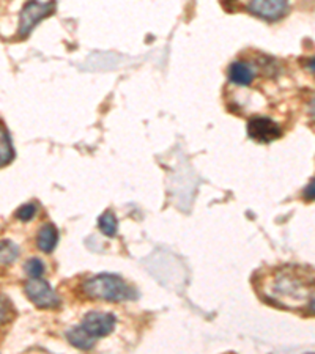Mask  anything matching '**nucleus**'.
<instances>
[{"label": "nucleus", "instance_id": "1", "mask_svg": "<svg viewBox=\"0 0 315 354\" xmlns=\"http://www.w3.org/2000/svg\"><path fill=\"white\" fill-rule=\"evenodd\" d=\"M271 294H273V298H270L271 303H282L281 307L290 309L292 303L298 305L312 296V277L307 279L301 276L295 268H287L275 276Z\"/></svg>", "mask_w": 315, "mask_h": 354}, {"label": "nucleus", "instance_id": "2", "mask_svg": "<svg viewBox=\"0 0 315 354\" xmlns=\"http://www.w3.org/2000/svg\"><path fill=\"white\" fill-rule=\"evenodd\" d=\"M84 293L92 299H101L109 303H121L136 299L135 288L117 274H98L87 279L82 285Z\"/></svg>", "mask_w": 315, "mask_h": 354}, {"label": "nucleus", "instance_id": "3", "mask_svg": "<svg viewBox=\"0 0 315 354\" xmlns=\"http://www.w3.org/2000/svg\"><path fill=\"white\" fill-rule=\"evenodd\" d=\"M54 10H56L54 0H49V2H46V3H41V2H38V0H29V2L24 5L23 12H21V23H19L18 35L21 36V38L29 36L30 32L35 29V25L41 23V21L47 18L49 14L54 13Z\"/></svg>", "mask_w": 315, "mask_h": 354}, {"label": "nucleus", "instance_id": "4", "mask_svg": "<svg viewBox=\"0 0 315 354\" xmlns=\"http://www.w3.org/2000/svg\"><path fill=\"white\" fill-rule=\"evenodd\" d=\"M24 290L30 301L40 309H57L62 303L49 283L43 281L41 277L30 279L25 283Z\"/></svg>", "mask_w": 315, "mask_h": 354}, {"label": "nucleus", "instance_id": "5", "mask_svg": "<svg viewBox=\"0 0 315 354\" xmlns=\"http://www.w3.org/2000/svg\"><path fill=\"white\" fill-rule=\"evenodd\" d=\"M248 136L255 142L270 143L282 137V128L268 117H255L248 123Z\"/></svg>", "mask_w": 315, "mask_h": 354}, {"label": "nucleus", "instance_id": "6", "mask_svg": "<svg viewBox=\"0 0 315 354\" xmlns=\"http://www.w3.org/2000/svg\"><path fill=\"white\" fill-rule=\"evenodd\" d=\"M117 320L112 314L104 312H89L82 320V328L90 335L98 339V337H108L115 329Z\"/></svg>", "mask_w": 315, "mask_h": 354}, {"label": "nucleus", "instance_id": "7", "mask_svg": "<svg viewBox=\"0 0 315 354\" xmlns=\"http://www.w3.org/2000/svg\"><path fill=\"white\" fill-rule=\"evenodd\" d=\"M288 10V0H250L249 12L265 21H279Z\"/></svg>", "mask_w": 315, "mask_h": 354}, {"label": "nucleus", "instance_id": "8", "mask_svg": "<svg viewBox=\"0 0 315 354\" xmlns=\"http://www.w3.org/2000/svg\"><path fill=\"white\" fill-rule=\"evenodd\" d=\"M229 78L233 84L242 85V87H249L254 82V69L250 68L249 63L246 62H233L229 67Z\"/></svg>", "mask_w": 315, "mask_h": 354}, {"label": "nucleus", "instance_id": "9", "mask_svg": "<svg viewBox=\"0 0 315 354\" xmlns=\"http://www.w3.org/2000/svg\"><path fill=\"white\" fill-rule=\"evenodd\" d=\"M57 243H58V230L56 225L52 224L43 225L38 232V236H36V246H38V249L41 252H45V254H51V252L56 249Z\"/></svg>", "mask_w": 315, "mask_h": 354}, {"label": "nucleus", "instance_id": "10", "mask_svg": "<svg viewBox=\"0 0 315 354\" xmlns=\"http://www.w3.org/2000/svg\"><path fill=\"white\" fill-rule=\"evenodd\" d=\"M67 340L78 350H92L95 346V337H92L82 326H74L67 331Z\"/></svg>", "mask_w": 315, "mask_h": 354}, {"label": "nucleus", "instance_id": "11", "mask_svg": "<svg viewBox=\"0 0 315 354\" xmlns=\"http://www.w3.org/2000/svg\"><path fill=\"white\" fill-rule=\"evenodd\" d=\"M14 158V150L12 141H10V134L5 128L0 125V167L5 164L12 163Z\"/></svg>", "mask_w": 315, "mask_h": 354}, {"label": "nucleus", "instance_id": "12", "mask_svg": "<svg viewBox=\"0 0 315 354\" xmlns=\"http://www.w3.org/2000/svg\"><path fill=\"white\" fill-rule=\"evenodd\" d=\"M19 257V248L13 241L2 239L0 241V265H10Z\"/></svg>", "mask_w": 315, "mask_h": 354}, {"label": "nucleus", "instance_id": "13", "mask_svg": "<svg viewBox=\"0 0 315 354\" xmlns=\"http://www.w3.org/2000/svg\"><path fill=\"white\" fill-rule=\"evenodd\" d=\"M98 227L101 230V233L109 236V238H112V236L117 235V228H119V224H117V217L115 214L112 211H106L103 216H101L98 219Z\"/></svg>", "mask_w": 315, "mask_h": 354}, {"label": "nucleus", "instance_id": "14", "mask_svg": "<svg viewBox=\"0 0 315 354\" xmlns=\"http://www.w3.org/2000/svg\"><path fill=\"white\" fill-rule=\"evenodd\" d=\"M45 271H46L45 263H43L40 259H30L27 263H25V272H27V276L30 279L41 277L45 274Z\"/></svg>", "mask_w": 315, "mask_h": 354}, {"label": "nucleus", "instance_id": "15", "mask_svg": "<svg viewBox=\"0 0 315 354\" xmlns=\"http://www.w3.org/2000/svg\"><path fill=\"white\" fill-rule=\"evenodd\" d=\"M35 214H36V205H34V203H27V205L19 208L18 213H16V217L23 222H29L35 217Z\"/></svg>", "mask_w": 315, "mask_h": 354}, {"label": "nucleus", "instance_id": "16", "mask_svg": "<svg viewBox=\"0 0 315 354\" xmlns=\"http://www.w3.org/2000/svg\"><path fill=\"white\" fill-rule=\"evenodd\" d=\"M10 303L7 301V299L0 298V324L7 323V321L10 320Z\"/></svg>", "mask_w": 315, "mask_h": 354}, {"label": "nucleus", "instance_id": "17", "mask_svg": "<svg viewBox=\"0 0 315 354\" xmlns=\"http://www.w3.org/2000/svg\"><path fill=\"white\" fill-rule=\"evenodd\" d=\"M304 197H306L307 202L314 200V180L311 181V185L306 187V194H304Z\"/></svg>", "mask_w": 315, "mask_h": 354}]
</instances>
